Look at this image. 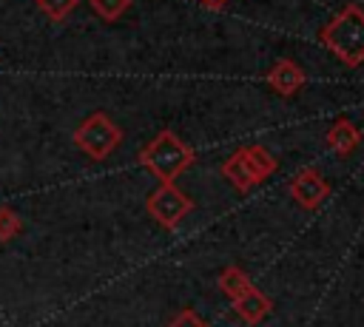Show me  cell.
I'll return each instance as SVG.
<instances>
[{"mask_svg": "<svg viewBox=\"0 0 364 327\" xmlns=\"http://www.w3.org/2000/svg\"><path fill=\"white\" fill-rule=\"evenodd\" d=\"M253 282H250V276L242 270V267H225L222 273H219V290L228 296V299H233L236 293H242L245 287H250Z\"/></svg>", "mask_w": 364, "mask_h": 327, "instance_id": "cell-11", "label": "cell"}, {"mask_svg": "<svg viewBox=\"0 0 364 327\" xmlns=\"http://www.w3.org/2000/svg\"><path fill=\"white\" fill-rule=\"evenodd\" d=\"M307 82V74L293 63V60H279L270 71H267V85L279 94V97H293L296 91H301Z\"/></svg>", "mask_w": 364, "mask_h": 327, "instance_id": "cell-7", "label": "cell"}, {"mask_svg": "<svg viewBox=\"0 0 364 327\" xmlns=\"http://www.w3.org/2000/svg\"><path fill=\"white\" fill-rule=\"evenodd\" d=\"M20 230H23V219L11 208H0V242L20 236Z\"/></svg>", "mask_w": 364, "mask_h": 327, "instance_id": "cell-14", "label": "cell"}, {"mask_svg": "<svg viewBox=\"0 0 364 327\" xmlns=\"http://www.w3.org/2000/svg\"><path fill=\"white\" fill-rule=\"evenodd\" d=\"M168 327H210L205 318H199V313L196 310H191V307H185L182 313H176L173 318H171V324Z\"/></svg>", "mask_w": 364, "mask_h": 327, "instance_id": "cell-15", "label": "cell"}, {"mask_svg": "<svg viewBox=\"0 0 364 327\" xmlns=\"http://www.w3.org/2000/svg\"><path fill=\"white\" fill-rule=\"evenodd\" d=\"M148 213L168 230H173L191 210H193V199L188 193H182L173 182H159V188L145 199Z\"/></svg>", "mask_w": 364, "mask_h": 327, "instance_id": "cell-4", "label": "cell"}, {"mask_svg": "<svg viewBox=\"0 0 364 327\" xmlns=\"http://www.w3.org/2000/svg\"><path fill=\"white\" fill-rule=\"evenodd\" d=\"M230 301H233V310L239 313V318H242L245 324H250V327H253V324H259V321L273 310V301H270V299H267L256 284L245 287V290H242V293H236Z\"/></svg>", "mask_w": 364, "mask_h": 327, "instance_id": "cell-6", "label": "cell"}, {"mask_svg": "<svg viewBox=\"0 0 364 327\" xmlns=\"http://www.w3.org/2000/svg\"><path fill=\"white\" fill-rule=\"evenodd\" d=\"M290 196L304 208V210H316L327 196H330V182L316 171V168H304L290 179Z\"/></svg>", "mask_w": 364, "mask_h": 327, "instance_id": "cell-5", "label": "cell"}, {"mask_svg": "<svg viewBox=\"0 0 364 327\" xmlns=\"http://www.w3.org/2000/svg\"><path fill=\"white\" fill-rule=\"evenodd\" d=\"M222 176H225L236 191H250V188L262 185V179L256 176V171L250 168V162L242 156V151L230 154V156L222 162Z\"/></svg>", "mask_w": 364, "mask_h": 327, "instance_id": "cell-9", "label": "cell"}, {"mask_svg": "<svg viewBox=\"0 0 364 327\" xmlns=\"http://www.w3.org/2000/svg\"><path fill=\"white\" fill-rule=\"evenodd\" d=\"M324 142L330 145V151L333 154H338V156H350L355 148H358V142H361V134H358V128L350 122V119H336L330 128H327V134H324Z\"/></svg>", "mask_w": 364, "mask_h": 327, "instance_id": "cell-8", "label": "cell"}, {"mask_svg": "<svg viewBox=\"0 0 364 327\" xmlns=\"http://www.w3.org/2000/svg\"><path fill=\"white\" fill-rule=\"evenodd\" d=\"M37 6L51 23H63L80 6V0H37Z\"/></svg>", "mask_w": 364, "mask_h": 327, "instance_id": "cell-13", "label": "cell"}, {"mask_svg": "<svg viewBox=\"0 0 364 327\" xmlns=\"http://www.w3.org/2000/svg\"><path fill=\"white\" fill-rule=\"evenodd\" d=\"M239 151H242V156L250 162V168L256 171V176H259L262 182H264V179L279 168V162L267 154V148H264V145H242Z\"/></svg>", "mask_w": 364, "mask_h": 327, "instance_id": "cell-10", "label": "cell"}, {"mask_svg": "<svg viewBox=\"0 0 364 327\" xmlns=\"http://www.w3.org/2000/svg\"><path fill=\"white\" fill-rule=\"evenodd\" d=\"M196 154L188 142H182L173 131H159L142 151H139V165L154 173L159 182H173L179 173H185L193 165Z\"/></svg>", "mask_w": 364, "mask_h": 327, "instance_id": "cell-2", "label": "cell"}, {"mask_svg": "<svg viewBox=\"0 0 364 327\" xmlns=\"http://www.w3.org/2000/svg\"><path fill=\"white\" fill-rule=\"evenodd\" d=\"M122 142V128L105 114V111H94L88 114L77 128H74V145L91 156V159H105L111 156Z\"/></svg>", "mask_w": 364, "mask_h": 327, "instance_id": "cell-3", "label": "cell"}, {"mask_svg": "<svg viewBox=\"0 0 364 327\" xmlns=\"http://www.w3.org/2000/svg\"><path fill=\"white\" fill-rule=\"evenodd\" d=\"M318 40L344 65H350V68L361 65L364 63V9L355 3H347L318 31Z\"/></svg>", "mask_w": 364, "mask_h": 327, "instance_id": "cell-1", "label": "cell"}, {"mask_svg": "<svg viewBox=\"0 0 364 327\" xmlns=\"http://www.w3.org/2000/svg\"><path fill=\"white\" fill-rule=\"evenodd\" d=\"M202 3H205V9H210V11H219V9H225L228 0H202Z\"/></svg>", "mask_w": 364, "mask_h": 327, "instance_id": "cell-16", "label": "cell"}, {"mask_svg": "<svg viewBox=\"0 0 364 327\" xmlns=\"http://www.w3.org/2000/svg\"><path fill=\"white\" fill-rule=\"evenodd\" d=\"M88 3H91L94 14H97V17H102L105 23L119 20V17L128 11V6H131V0H88Z\"/></svg>", "mask_w": 364, "mask_h": 327, "instance_id": "cell-12", "label": "cell"}]
</instances>
